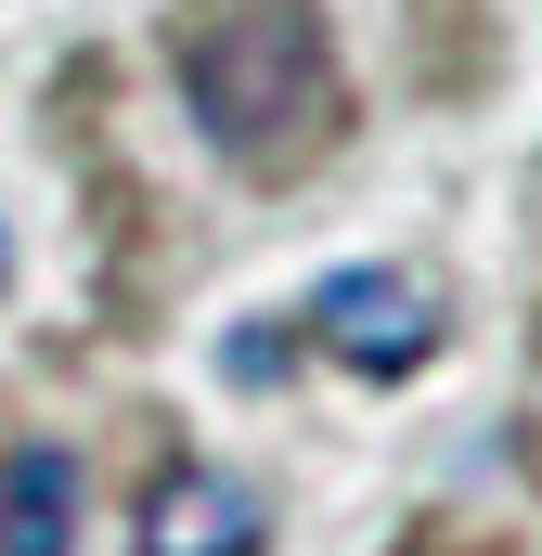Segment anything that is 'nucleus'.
Returning a JSON list of instances; mask_svg holds the SVG:
<instances>
[{
	"label": "nucleus",
	"mask_w": 542,
	"mask_h": 556,
	"mask_svg": "<svg viewBox=\"0 0 542 556\" xmlns=\"http://www.w3.org/2000/svg\"><path fill=\"white\" fill-rule=\"evenodd\" d=\"M181 104H194V130L233 168L271 181V168L336 142L349 78H336V39H323L310 0H220V13L181 26Z\"/></svg>",
	"instance_id": "nucleus-1"
},
{
	"label": "nucleus",
	"mask_w": 542,
	"mask_h": 556,
	"mask_svg": "<svg viewBox=\"0 0 542 556\" xmlns=\"http://www.w3.org/2000/svg\"><path fill=\"white\" fill-rule=\"evenodd\" d=\"M284 337H310L323 363H349V376H413L439 337H452V298L401 260H349V273H323L297 298V324Z\"/></svg>",
	"instance_id": "nucleus-2"
},
{
	"label": "nucleus",
	"mask_w": 542,
	"mask_h": 556,
	"mask_svg": "<svg viewBox=\"0 0 542 556\" xmlns=\"http://www.w3.org/2000/svg\"><path fill=\"white\" fill-rule=\"evenodd\" d=\"M259 544H271V505L233 466H168L130 505V556H259Z\"/></svg>",
	"instance_id": "nucleus-3"
},
{
	"label": "nucleus",
	"mask_w": 542,
	"mask_h": 556,
	"mask_svg": "<svg viewBox=\"0 0 542 556\" xmlns=\"http://www.w3.org/2000/svg\"><path fill=\"white\" fill-rule=\"evenodd\" d=\"M65 544H78V453L65 440L0 453V556H65Z\"/></svg>",
	"instance_id": "nucleus-4"
},
{
	"label": "nucleus",
	"mask_w": 542,
	"mask_h": 556,
	"mask_svg": "<svg viewBox=\"0 0 542 556\" xmlns=\"http://www.w3.org/2000/svg\"><path fill=\"white\" fill-rule=\"evenodd\" d=\"M284 350H297V337H284V324H246V337H233V350H220V363H233V376H246V389H271V363H284Z\"/></svg>",
	"instance_id": "nucleus-5"
},
{
	"label": "nucleus",
	"mask_w": 542,
	"mask_h": 556,
	"mask_svg": "<svg viewBox=\"0 0 542 556\" xmlns=\"http://www.w3.org/2000/svg\"><path fill=\"white\" fill-rule=\"evenodd\" d=\"M0 285H13V247H0Z\"/></svg>",
	"instance_id": "nucleus-6"
}]
</instances>
